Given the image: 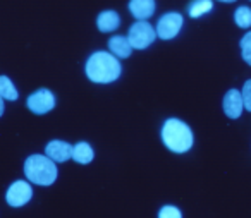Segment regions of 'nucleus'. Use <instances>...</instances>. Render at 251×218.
Segmentation results:
<instances>
[{
    "mask_svg": "<svg viewBox=\"0 0 251 218\" xmlns=\"http://www.w3.org/2000/svg\"><path fill=\"white\" fill-rule=\"evenodd\" d=\"M86 76L91 83L98 84H108L114 83L121 76V62L117 57L107 52H95L86 60Z\"/></svg>",
    "mask_w": 251,
    "mask_h": 218,
    "instance_id": "nucleus-1",
    "label": "nucleus"
},
{
    "mask_svg": "<svg viewBox=\"0 0 251 218\" xmlns=\"http://www.w3.org/2000/svg\"><path fill=\"white\" fill-rule=\"evenodd\" d=\"M162 139L164 145L174 153H186L193 146V132L188 124L181 122L179 119H169L162 127Z\"/></svg>",
    "mask_w": 251,
    "mask_h": 218,
    "instance_id": "nucleus-2",
    "label": "nucleus"
},
{
    "mask_svg": "<svg viewBox=\"0 0 251 218\" xmlns=\"http://www.w3.org/2000/svg\"><path fill=\"white\" fill-rule=\"evenodd\" d=\"M25 173L33 184L52 186L57 179V165L47 155H31L25 162Z\"/></svg>",
    "mask_w": 251,
    "mask_h": 218,
    "instance_id": "nucleus-3",
    "label": "nucleus"
},
{
    "mask_svg": "<svg viewBox=\"0 0 251 218\" xmlns=\"http://www.w3.org/2000/svg\"><path fill=\"white\" fill-rule=\"evenodd\" d=\"M157 38V33H155V28L147 21H138L134 23L129 28V35H127V40H129L131 47L136 50H143L147 47H150L151 43Z\"/></svg>",
    "mask_w": 251,
    "mask_h": 218,
    "instance_id": "nucleus-4",
    "label": "nucleus"
},
{
    "mask_svg": "<svg viewBox=\"0 0 251 218\" xmlns=\"http://www.w3.org/2000/svg\"><path fill=\"white\" fill-rule=\"evenodd\" d=\"M182 23H184V19H182V16L179 12H167V14H164L158 19L155 33H157V36L160 40H172L181 31Z\"/></svg>",
    "mask_w": 251,
    "mask_h": 218,
    "instance_id": "nucleus-5",
    "label": "nucleus"
},
{
    "mask_svg": "<svg viewBox=\"0 0 251 218\" xmlns=\"http://www.w3.org/2000/svg\"><path fill=\"white\" fill-rule=\"evenodd\" d=\"M33 197V189L26 180H16L9 186L7 193H5V201L9 206L12 208H21L26 203H29Z\"/></svg>",
    "mask_w": 251,
    "mask_h": 218,
    "instance_id": "nucleus-6",
    "label": "nucleus"
},
{
    "mask_svg": "<svg viewBox=\"0 0 251 218\" xmlns=\"http://www.w3.org/2000/svg\"><path fill=\"white\" fill-rule=\"evenodd\" d=\"M26 105H28L29 110L36 115L49 114V112L53 110V107H55V97H53V93L50 90L42 88V90L29 95L28 100H26Z\"/></svg>",
    "mask_w": 251,
    "mask_h": 218,
    "instance_id": "nucleus-7",
    "label": "nucleus"
},
{
    "mask_svg": "<svg viewBox=\"0 0 251 218\" xmlns=\"http://www.w3.org/2000/svg\"><path fill=\"white\" fill-rule=\"evenodd\" d=\"M45 155L49 156L52 162L62 163L67 162L73 155V146L66 141H60V139H53L49 145L45 146Z\"/></svg>",
    "mask_w": 251,
    "mask_h": 218,
    "instance_id": "nucleus-8",
    "label": "nucleus"
},
{
    "mask_svg": "<svg viewBox=\"0 0 251 218\" xmlns=\"http://www.w3.org/2000/svg\"><path fill=\"white\" fill-rule=\"evenodd\" d=\"M224 114L227 115L229 119H239L241 114L244 110L243 105V97L237 90H229L224 97Z\"/></svg>",
    "mask_w": 251,
    "mask_h": 218,
    "instance_id": "nucleus-9",
    "label": "nucleus"
},
{
    "mask_svg": "<svg viewBox=\"0 0 251 218\" xmlns=\"http://www.w3.org/2000/svg\"><path fill=\"white\" fill-rule=\"evenodd\" d=\"M129 11L138 21H147L155 12V0H129Z\"/></svg>",
    "mask_w": 251,
    "mask_h": 218,
    "instance_id": "nucleus-10",
    "label": "nucleus"
},
{
    "mask_svg": "<svg viewBox=\"0 0 251 218\" xmlns=\"http://www.w3.org/2000/svg\"><path fill=\"white\" fill-rule=\"evenodd\" d=\"M108 48L110 53L115 57H121V59H127L133 52V47H131L129 40L126 36H114V38L108 40Z\"/></svg>",
    "mask_w": 251,
    "mask_h": 218,
    "instance_id": "nucleus-11",
    "label": "nucleus"
},
{
    "mask_svg": "<svg viewBox=\"0 0 251 218\" xmlns=\"http://www.w3.org/2000/svg\"><path fill=\"white\" fill-rule=\"evenodd\" d=\"M121 24V18H119L117 12L114 11H105V12H100L98 14V19H97V26L101 33H110L114 29L119 28Z\"/></svg>",
    "mask_w": 251,
    "mask_h": 218,
    "instance_id": "nucleus-12",
    "label": "nucleus"
},
{
    "mask_svg": "<svg viewBox=\"0 0 251 218\" xmlns=\"http://www.w3.org/2000/svg\"><path fill=\"white\" fill-rule=\"evenodd\" d=\"M93 156H95L93 148H91L88 143L81 141V143H77L76 146H73V155H71V158L79 163V165H88V163L93 160Z\"/></svg>",
    "mask_w": 251,
    "mask_h": 218,
    "instance_id": "nucleus-13",
    "label": "nucleus"
},
{
    "mask_svg": "<svg viewBox=\"0 0 251 218\" xmlns=\"http://www.w3.org/2000/svg\"><path fill=\"white\" fill-rule=\"evenodd\" d=\"M0 97L4 98V100L11 101H16L19 98V93L16 90L14 83L7 76H0Z\"/></svg>",
    "mask_w": 251,
    "mask_h": 218,
    "instance_id": "nucleus-14",
    "label": "nucleus"
},
{
    "mask_svg": "<svg viewBox=\"0 0 251 218\" xmlns=\"http://www.w3.org/2000/svg\"><path fill=\"white\" fill-rule=\"evenodd\" d=\"M213 9L212 0H195L191 5H189V16L191 18H201L203 14L210 12Z\"/></svg>",
    "mask_w": 251,
    "mask_h": 218,
    "instance_id": "nucleus-15",
    "label": "nucleus"
},
{
    "mask_svg": "<svg viewBox=\"0 0 251 218\" xmlns=\"http://www.w3.org/2000/svg\"><path fill=\"white\" fill-rule=\"evenodd\" d=\"M234 21L239 28H250L251 26V9L248 5H241L234 12Z\"/></svg>",
    "mask_w": 251,
    "mask_h": 218,
    "instance_id": "nucleus-16",
    "label": "nucleus"
},
{
    "mask_svg": "<svg viewBox=\"0 0 251 218\" xmlns=\"http://www.w3.org/2000/svg\"><path fill=\"white\" fill-rule=\"evenodd\" d=\"M239 47H241V53H243L244 62H246L248 66H251V31L246 33V35L241 38Z\"/></svg>",
    "mask_w": 251,
    "mask_h": 218,
    "instance_id": "nucleus-17",
    "label": "nucleus"
},
{
    "mask_svg": "<svg viewBox=\"0 0 251 218\" xmlns=\"http://www.w3.org/2000/svg\"><path fill=\"white\" fill-rule=\"evenodd\" d=\"M241 97H243V105L248 112H251V79H248L243 86L241 91Z\"/></svg>",
    "mask_w": 251,
    "mask_h": 218,
    "instance_id": "nucleus-18",
    "label": "nucleus"
},
{
    "mask_svg": "<svg viewBox=\"0 0 251 218\" xmlns=\"http://www.w3.org/2000/svg\"><path fill=\"white\" fill-rule=\"evenodd\" d=\"M158 218H182V213L176 206H164L158 213Z\"/></svg>",
    "mask_w": 251,
    "mask_h": 218,
    "instance_id": "nucleus-19",
    "label": "nucleus"
},
{
    "mask_svg": "<svg viewBox=\"0 0 251 218\" xmlns=\"http://www.w3.org/2000/svg\"><path fill=\"white\" fill-rule=\"evenodd\" d=\"M4 110H5V107H4V98L0 97V117L4 115Z\"/></svg>",
    "mask_w": 251,
    "mask_h": 218,
    "instance_id": "nucleus-20",
    "label": "nucleus"
},
{
    "mask_svg": "<svg viewBox=\"0 0 251 218\" xmlns=\"http://www.w3.org/2000/svg\"><path fill=\"white\" fill-rule=\"evenodd\" d=\"M220 2H227V4H232V2H236V0H220Z\"/></svg>",
    "mask_w": 251,
    "mask_h": 218,
    "instance_id": "nucleus-21",
    "label": "nucleus"
}]
</instances>
